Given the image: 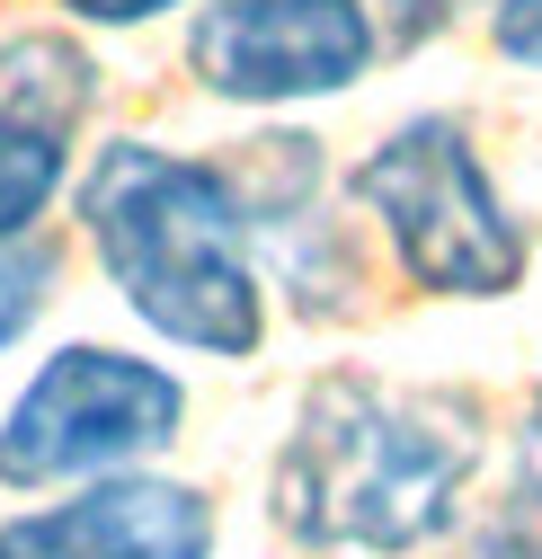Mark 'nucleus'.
Segmentation results:
<instances>
[{
    "label": "nucleus",
    "instance_id": "nucleus-11",
    "mask_svg": "<svg viewBox=\"0 0 542 559\" xmlns=\"http://www.w3.org/2000/svg\"><path fill=\"white\" fill-rule=\"evenodd\" d=\"M490 45H498V62H516V72L542 81V0H498L490 10Z\"/></svg>",
    "mask_w": 542,
    "mask_h": 559
},
{
    "label": "nucleus",
    "instance_id": "nucleus-12",
    "mask_svg": "<svg viewBox=\"0 0 542 559\" xmlns=\"http://www.w3.org/2000/svg\"><path fill=\"white\" fill-rule=\"evenodd\" d=\"M54 10L62 19H72V27H152V19H169V10H187V0H54Z\"/></svg>",
    "mask_w": 542,
    "mask_h": 559
},
{
    "label": "nucleus",
    "instance_id": "nucleus-8",
    "mask_svg": "<svg viewBox=\"0 0 542 559\" xmlns=\"http://www.w3.org/2000/svg\"><path fill=\"white\" fill-rule=\"evenodd\" d=\"M490 550L507 559H542V382L516 417V462H507V515L490 533Z\"/></svg>",
    "mask_w": 542,
    "mask_h": 559
},
{
    "label": "nucleus",
    "instance_id": "nucleus-6",
    "mask_svg": "<svg viewBox=\"0 0 542 559\" xmlns=\"http://www.w3.org/2000/svg\"><path fill=\"white\" fill-rule=\"evenodd\" d=\"M98 116V53L81 36H0V240H27L72 187V152Z\"/></svg>",
    "mask_w": 542,
    "mask_h": 559
},
{
    "label": "nucleus",
    "instance_id": "nucleus-4",
    "mask_svg": "<svg viewBox=\"0 0 542 559\" xmlns=\"http://www.w3.org/2000/svg\"><path fill=\"white\" fill-rule=\"evenodd\" d=\"M178 427H187V382L169 365H143L125 346H62L0 408V488L133 471L143 453L178 444Z\"/></svg>",
    "mask_w": 542,
    "mask_h": 559
},
{
    "label": "nucleus",
    "instance_id": "nucleus-7",
    "mask_svg": "<svg viewBox=\"0 0 542 559\" xmlns=\"http://www.w3.org/2000/svg\"><path fill=\"white\" fill-rule=\"evenodd\" d=\"M0 559H214V498L161 471H98L62 507L0 524Z\"/></svg>",
    "mask_w": 542,
    "mask_h": 559
},
{
    "label": "nucleus",
    "instance_id": "nucleus-5",
    "mask_svg": "<svg viewBox=\"0 0 542 559\" xmlns=\"http://www.w3.org/2000/svg\"><path fill=\"white\" fill-rule=\"evenodd\" d=\"M382 62L365 0H205L187 19V81L223 107L347 98Z\"/></svg>",
    "mask_w": 542,
    "mask_h": 559
},
{
    "label": "nucleus",
    "instance_id": "nucleus-1",
    "mask_svg": "<svg viewBox=\"0 0 542 559\" xmlns=\"http://www.w3.org/2000/svg\"><path fill=\"white\" fill-rule=\"evenodd\" d=\"M481 462L490 417L471 391L329 365L294 400V427L267 471V507L303 550L410 559L453 533Z\"/></svg>",
    "mask_w": 542,
    "mask_h": 559
},
{
    "label": "nucleus",
    "instance_id": "nucleus-2",
    "mask_svg": "<svg viewBox=\"0 0 542 559\" xmlns=\"http://www.w3.org/2000/svg\"><path fill=\"white\" fill-rule=\"evenodd\" d=\"M72 204H81V231L107 266V285L152 337L214 356V365H240L267 346V285H258V249H249L223 160L116 133V143L90 152Z\"/></svg>",
    "mask_w": 542,
    "mask_h": 559
},
{
    "label": "nucleus",
    "instance_id": "nucleus-9",
    "mask_svg": "<svg viewBox=\"0 0 542 559\" xmlns=\"http://www.w3.org/2000/svg\"><path fill=\"white\" fill-rule=\"evenodd\" d=\"M45 294H54V249H45L36 231H27V240H0V346H19V337L36 329Z\"/></svg>",
    "mask_w": 542,
    "mask_h": 559
},
{
    "label": "nucleus",
    "instance_id": "nucleus-10",
    "mask_svg": "<svg viewBox=\"0 0 542 559\" xmlns=\"http://www.w3.org/2000/svg\"><path fill=\"white\" fill-rule=\"evenodd\" d=\"M374 10V36H382V53H410V45H436V36H453L471 10H490V0H365Z\"/></svg>",
    "mask_w": 542,
    "mask_h": 559
},
{
    "label": "nucleus",
    "instance_id": "nucleus-3",
    "mask_svg": "<svg viewBox=\"0 0 542 559\" xmlns=\"http://www.w3.org/2000/svg\"><path fill=\"white\" fill-rule=\"evenodd\" d=\"M347 195L382 231L391 266L436 302H498L533 266V240L507 214V195H498L481 143H471V124L445 116V107L400 116L347 169Z\"/></svg>",
    "mask_w": 542,
    "mask_h": 559
}]
</instances>
